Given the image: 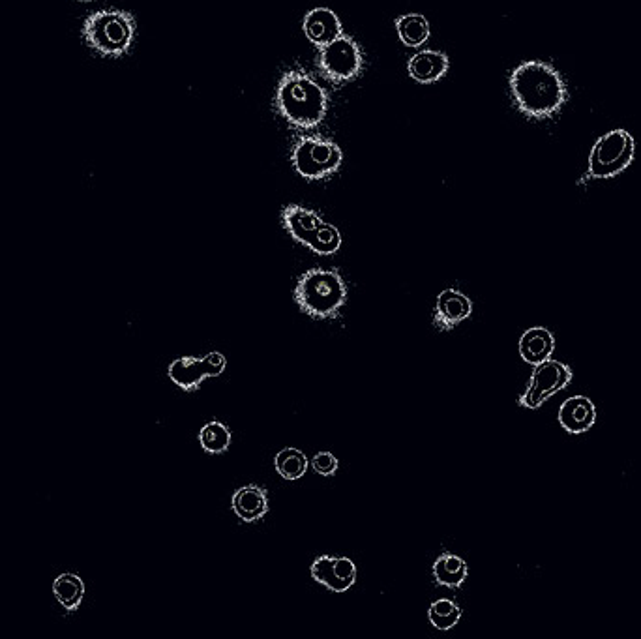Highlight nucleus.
Listing matches in <instances>:
<instances>
[{
  "label": "nucleus",
  "instance_id": "1",
  "mask_svg": "<svg viewBox=\"0 0 641 639\" xmlns=\"http://www.w3.org/2000/svg\"><path fill=\"white\" fill-rule=\"evenodd\" d=\"M510 92L523 115L535 120L552 119L568 100L563 75L542 60H527L520 64L510 74Z\"/></svg>",
  "mask_w": 641,
  "mask_h": 639
},
{
  "label": "nucleus",
  "instance_id": "2",
  "mask_svg": "<svg viewBox=\"0 0 641 639\" xmlns=\"http://www.w3.org/2000/svg\"><path fill=\"white\" fill-rule=\"evenodd\" d=\"M274 104L291 126L312 130L327 117V90L306 72L289 70L278 83Z\"/></svg>",
  "mask_w": 641,
  "mask_h": 639
},
{
  "label": "nucleus",
  "instance_id": "3",
  "mask_svg": "<svg viewBox=\"0 0 641 639\" xmlns=\"http://www.w3.org/2000/svg\"><path fill=\"white\" fill-rule=\"evenodd\" d=\"M347 283L338 270L310 268L295 285L293 298L302 313L315 321L338 319L347 302Z\"/></svg>",
  "mask_w": 641,
  "mask_h": 639
},
{
  "label": "nucleus",
  "instance_id": "4",
  "mask_svg": "<svg viewBox=\"0 0 641 639\" xmlns=\"http://www.w3.org/2000/svg\"><path fill=\"white\" fill-rule=\"evenodd\" d=\"M135 29L137 23L134 15L126 10L111 8L90 14L83 23L81 36L85 44L98 55L119 59L132 49Z\"/></svg>",
  "mask_w": 641,
  "mask_h": 639
},
{
  "label": "nucleus",
  "instance_id": "5",
  "mask_svg": "<svg viewBox=\"0 0 641 639\" xmlns=\"http://www.w3.org/2000/svg\"><path fill=\"white\" fill-rule=\"evenodd\" d=\"M636 143L627 130L619 128L602 135L589 152L587 173L578 184H585L591 179H613L621 175L634 160Z\"/></svg>",
  "mask_w": 641,
  "mask_h": 639
},
{
  "label": "nucleus",
  "instance_id": "6",
  "mask_svg": "<svg viewBox=\"0 0 641 639\" xmlns=\"http://www.w3.org/2000/svg\"><path fill=\"white\" fill-rule=\"evenodd\" d=\"M291 162L304 179H327L340 169L343 152L334 141L321 135L300 137L291 152Z\"/></svg>",
  "mask_w": 641,
  "mask_h": 639
},
{
  "label": "nucleus",
  "instance_id": "7",
  "mask_svg": "<svg viewBox=\"0 0 641 639\" xmlns=\"http://www.w3.org/2000/svg\"><path fill=\"white\" fill-rule=\"evenodd\" d=\"M319 70L332 83L355 81L362 72L364 57L357 42L351 36H338L330 44L319 47Z\"/></svg>",
  "mask_w": 641,
  "mask_h": 639
},
{
  "label": "nucleus",
  "instance_id": "8",
  "mask_svg": "<svg viewBox=\"0 0 641 639\" xmlns=\"http://www.w3.org/2000/svg\"><path fill=\"white\" fill-rule=\"evenodd\" d=\"M574 373L567 364L548 358L535 366L527 390L520 396V405L525 409H538L552 396L570 385Z\"/></svg>",
  "mask_w": 641,
  "mask_h": 639
},
{
  "label": "nucleus",
  "instance_id": "9",
  "mask_svg": "<svg viewBox=\"0 0 641 639\" xmlns=\"http://www.w3.org/2000/svg\"><path fill=\"white\" fill-rule=\"evenodd\" d=\"M227 368V358L212 351L205 357H182L173 360L169 364L167 375L173 381V385H177L180 390L186 392H195L199 390L203 381H207L210 377H220Z\"/></svg>",
  "mask_w": 641,
  "mask_h": 639
},
{
  "label": "nucleus",
  "instance_id": "10",
  "mask_svg": "<svg viewBox=\"0 0 641 639\" xmlns=\"http://www.w3.org/2000/svg\"><path fill=\"white\" fill-rule=\"evenodd\" d=\"M312 578L332 593H345L357 583V565L349 557L321 555L312 563Z\"/></svg>",
  "mask_w": 641,
  "mask_h": 639
},
{
  "label": "nucleus",
  "instance_id": "11",
  "mask_svg": "<svg viewBox=\"0 0 641 639\" xmlns=\"http://www.w3.org/2000/svg\"><path fill=\"white\" fill-rule=\"evenodd\" d=\"M473 313V302L467 295H463L458 289H445L433 308V327L437 330H454L462 325L465 319H469Z\"/></svg>",
  "mask_w": 641,
  "mask_h": 639
},
{
  "label": "nucleus",
  "instance_id": "12",
  "mask_svg": "<svg viewBox=\"0 0 641 639\" xmlns=\"http://www.w3.org/2000/svg\"><path fill=\"white\" fill-rule=\"evenodd\" d=\"M559 424L568 433H585L597 424V407L587 396H572L559 407Z\"/></svg>",
  "mask_w": 641,
  "mask_h": 639
},
{
  "label": "nucleus",
  "instance_id": "13",
  "mask_svg": "<svg viewBox=\"0 0 641 639\" xmlns=\"http://www.w3.org/2000/svg\"><path fill=\"white\" fill-rule=\"evenodd\" d=\"M282 223L295 242L308 248L325 220L315 210L300 205H287L282 212Z\"/></svg>",
  "mask_w": 641,
  "mask_h": 639
},
{
  "label": "nucleus",
  "instance_id": "14",
  "mask_svg": "<svg viewBox=\"0 0 641 639\" xmlns=\"http://www.w3.org/2000/svg\"><path fill=\"white\" fill-rule=\"evenodd\" d=\"M302 30H304L306 38L317 47L330 44L332 40H336L338 36L343 34L340 17L328 8L310 10L302 21Z\"/></svg>",
  "mask_w": 641,
  "mask_h": 639
},
{
  "label": "nucleus",
  "instance_id": "15",
  "mask_svg": "<svg viewBox=\"0 0 641 639\" xmlns=\"http://www.w3.org/2000/svg\"><path fill=\"white\" fill-rule=\"evenodd\" d=\"M231 510L244 523H255L269 514V495L265 488L257 484H248L235 491L231 499Z\"/></svg>",
  "mask_w": 641,
  "mask_h": 639
},
{
  "label": "nucleus",
  "instance_id": "16",
  "mask_svg": "<svg viewBox=\"0 0 641 639\" xmlns=\"http://www.w3.org/2000/svg\"><path fill=\"white\" fill-rule=\"evenodd\" d=\"M448 66H450V60L447 55L433 49L418 51L407 62V70L411 77L424 85L439 81L443 75L447 74Z\"/></svg>",
  "mask_w": 641,
  "mask_h": 639
},
{
  "label": "nucleus",
  "instance_id": "17",
  "mask_svg": "<svg viewBox=\"0 0 641 639\" xmlns=\"http://www.w3.org/2000/svg\"><path fill=\"white\" fill-rule=\"evenodd\" d=\"M555 351V338L548 328L533 327L523 332L520 338V357L531 364L537 366L540 362L552 358Z\"/></svg>",
  "mask_w": 641,
  "mask_h": 639
},
{
  "label": "nucleus",
  "instance_id": "18",
  "mask_svg": "<svg viewBox=\"0 0 641 639\" xmlns=\"http://www.w3.org/2000/svg\"><path fill=\"white\" fill-rule=\"evenodd\" d=\"M432 572L433 580L437 585L447 587V589H460L467 580L469 568L462 557H458L454 553H443L435 559Z\"/></svg>",
  "mask_w": 641,
  "mask_h": 639
},
{
  "label": "nucleus",
  "instance_id": "19",
  "mask_svg": "<svg viewBox=\"0 0 641 639\" xmlns=\"http://www.w3.org/2000/svg\"><path fill=\"white\" fill-rule=\"evenodd\" d=\"M396 32L403 45L422 47L430 38V23L424 15L405 14L396 19Z\"/></svg>",
  "mask_w": 641,
  "mask_h": 639
},
{
  "label": "nucleus",
  "instance_id": "20",
  "mask_svg": "<svg viewBox=\"0 0 641 639\" xmlns=\"http://www.w3.org/2000/svg\"><path fill=\"white\" fill-rule=\"evenodd\" d=\"M53 595L64 606V610L75 611L85 595V583L77 574H60L53 583Z\"/></svg>",
  "mask_w": 641,
  "mask_h": 639
},
{
  "label": "nucleus",
  "instance_id": "21",
  "mask_svg": "<svg viewBox=\"0 0 641 639\" xmlns=\"http://www.w3.org/2000/svg\"><path fill=\"white\" fill-rule=\"evenodd\" d=\"M197 439H199V445L207 454L218 456V454H224L229 450L233 435H231V430L225 424L214 420V422H209V424H205L201 428Z\"/></svg>",
  "mask_w": 641,
  "mask_h": 639
},
{
  "label": "nucleus",
  "instance_id": "22",
  "mask_svg": "<svg viewBox=\"0 0 641 639\" xmlns=\"http://www.w3.org/2000/svg\"><path fill=\"white\" fill-rule=\"evenodd\" d=\"M274 467L284 480H300L302 476L306 475L310 461L304 452H300L299 448H284L276 454Z\"/></svg>",
  "mask_w": 641,
  "mask_h": 639
},
{
  "label": "nucleus",
  "instance_id": "23",
  "mask_svg": "<svg viewBox=\"0 0 641 639\" xmlns=\"http://www.w3.org/2000/svg\"><path fill=\"white\" fill-rule=\"evenodd\" d=\"M428 619L430 625L437 630H450L460 623L462 619V608L448 598H441L437 602H433L428 610Z\"/></svg>",
  "mask_w": 641,
  "mask_h": 639
},
{
  "label": "nucleus",
  "instance_id": "24",
  "mask_svg": "<svg viewBox=\"0 0 641 639\" xmlns=\"http://www.w3.org/2000/svg\"><path fill=\"white\" fill-rule=\"evenodd\" d=\"M340 248H342V235L338 227L327 222L319 227L317 235L308 246V250H312L317 255H334Z\"/></svg>",
  "mask_w": 641,
  "mask_h": 639
},
{
  "label": "nucleus",
  "instance_id": "25",
  "mask_svg": "<svg viewBox=\"0 0 641 639\" xmlns=\"http://www.w3.org/2000/svg\"><path fill=\"white\" fill-rule=\"evenodd\" d=\"M312 467H314L315 473L321 476H334L340 463L336 460V456L332 452H319L315 454L314 460H312Z\"/></svg>",
  "mask_w": 641,
  "mask_h": 639
},
{
  "label": "nucleus",
  "instance_id": "26",
  "mask_svg": "<svg viewBox=\"0 0 641 639\" xmlns=\"http://www.w3.org/2000/svg\"><path fill=\"white\" fill-rule=\"evenodd\" d=\"M79 2H92V0H79Z\"/></svg>",
  "mask_w": 641,
  "mask_h": 639
}]
</instances>
